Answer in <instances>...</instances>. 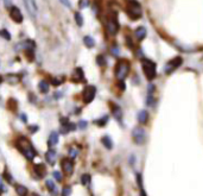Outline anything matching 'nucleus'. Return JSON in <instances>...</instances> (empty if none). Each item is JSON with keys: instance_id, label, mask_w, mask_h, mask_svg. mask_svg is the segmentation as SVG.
Here are the masks:
<instances>
[{"instance_id": "16", "label": "nucleus", "mask_w": 203, "mask_h": 196, "mask_svg": "<svg viewBox=\"0 0 203 196\" xmlns=\"http://www.w3.org/2000/svg\"><path fill=\"white\" fill-rule=\"evenodd\" d=\"M35 172L38 176V178H43L46 175V168L43 164H36L35 165Z\"/></svg>"}, {"instance_id": "22", "label": "nucleus", "mask_w": 203, "mask_h": 196, "mask_svg": "<svg viewBox=\"0 0 203 196\" xmlns=\"http://www.w3.org/2000/svg\"><path fill=\"white\" fill-rule=\"evenodd\" d=\"M16 191H17V194H18L19 196H26L28 192H29L28 188L24 187V185H18V187L16 188Z\"/></svg>"}, {"instance_id": "41", "label": "nucleus", "mask_w": 203, "mask_h": 196, "mask_svg": "<svg viewBox=\"0 0 203 196\" xmlns=\"http://www.w3.org/2000/svg\"><path fill=\"white\" fill-rule=\"evenodd\" d=\"M5 190L4 188V184H3V181H1V177H0V195H1V192Z\"/></svg>"}, {"instance_id": "6", "label": "nucleus", "mask_w": 203, "mask_h": 196, "mask_svg": "<svg viewBox=\"0 0 203 196\" xmlns=\"http://www.w3.org/2000/svg\"><path fill=\"white\" fill-rule=\"evenodd\" d=\"M132 138H133V142L138 145H143L146 140V133H145V130L143 127H136L132 132Z\"/></svg>"}, {"instance_id": "13", "label": "nucleus", "mask_w": 203, "mask_h": 196, "mask_svg": "<svg viewBox=\"0 0 203 196\" xmlns=\"http://www.w3.org/2000/svg\"><path fill=\"white\" fill-rule=\"evenodd\" d=\"M111 106H112V114H113V117H114L118 121H121V119H123V111H121V107L118 106V105H115V104H112Z\"/></svg>"}, {"instance_id": "20", "label": "nucleus", "mask_w": 203, "mask_h": 196, "mask_svg": "<svg viewBox=\"0 0 203 196\" xmlns=\"http://www.w3.org/2000/svg\"><path fill=\"white\" fill-rule=\"evenodd\" d=\"M101 142H102V144L105 145V147H106V149H108V150H111V149L113 147L112 139H111L108 136H105V137H102V139H101Z\"/></svg>"}, {"instance_id": "26", "label": "nucleus", "mask_w": 203, "mask_h": 196, "mask_svg": "<svg viewBox=\"0 0 203 196\" xmlns=\"http://www.w3.org/2000/svg\"><path fill=\"white\" fill-rule=\"evenodd\" d=\"M83 42H84V44H86L88 48H93V46L95 45V42H94V39H93L90 36H86V37L83 38Z\"/></svg>"}, {"instance_id": "21", "label": "nucleus", "mask_w": 203, "mask_h": 196, "mask_svg": "<svg viewBox=\"0 0 203 196\" xmlns=\"http://www.w3.org/2000/svg\"><path fill=\"white\" fill-rule=\"evenodd\" d=\"M38 88H39L41 93L45 94V93H48V91H49V83H48L46 81H41V82H39V84H38Z\"/></svg>"}, {"instance_id": "29", "label": "nucleus", "mask_w": 203, "mask_h": 196, "mask_svg": "<svg viewBox=\"0 0 203 196\" xmlns=\"http://www.w3.org/2000/svg\"><path fill=\"white\" fill-rule=\"evenodd\" d=\"M0 36H1L3 38H5L6 41H10V39H11V35H10V32H9L6 29L0 30Z\"/></svg>"}, {"instance_id": "45", "label": "nucleus", "mask_w": 203, "mask_h": 196, "mask_svg": "<svg viewBox=\"0 0 203 196\" xmlns=\"http://www.w3.org/2000/svg\"><path fill=\"white\" fill-rule=\"evenodd\" d=\"M31 196H41V195H38V194H31Z\"/></svg>"}, {"instance_id": "35", "label": "nucleus", "mask_w": 203, "mask_h": 196, "mask_svg": "<svg viewBox=\"0 0 203 196\" xmlns=\"http://www.w3.org/2000/svg\"><path fill=\"white\" fill-rule=\"evenodd\" d=\"M4 175L6 176L5 178H6V181H7L9 183H12V182H13V178H12V176H11V173H9V172H7V170L5 171V173H4Z\"/></svg>"}, {"instance_id": "38", "label": "nucleus", "mask_w": 203, "mask_h": 196, "mask_svg": "<svg viewBox=\"0 0 203 196\" xmlns=\"http://www.w3.org/2000/svg\"><path fill=\"white\" fill-rule=\"evenodd\" d=\"M78 127H80L81 130L86 128V127H87V121H86V120H81V121L78 123Z\"/></svg>"}, {"instance_id": "44", "label": "nucleus", "mask_w": 203, "mask_h": 196, "mask_svg": "<svg viewBox=\"0 0 203 196\" xmlns=\"http://www.w3.org/2000/svg\"><path fill=\"white\" fill-rule=\"evenodd\" d=\"M62 96V93H56L55 94V97H61Z\"/></svg>"}, {"instance_id": "36", "label": "nucleus", "mask_w": 203, "mask_h": 196, "mask_svg": "<svg viewBox=\"0 0 203 196\" xmlns=\"http://www.w3.org/2000/svg\"><path fill=\"white\" fill-rule=\"evenodd\" d=\"M89 5V0H81L80 1V7L83 9V7H87Z\"/></svg>"}, {"instance_id": "23", "label": "nucleus", "mask_w": 203, "mask_h": 196, "mask_svg": "<svg viewBox=\"0 0 203 196\" xmlns=\"http://www.w3.org/2000/svg\"><path fill=\"white\" fill-rule=\"evenodd\" d=\"M76 128V125L75 124H71V123H68L67 125H64L63 127H62V133H68L69 131H74Z\"/></svg>"}, {"instance_id": "30", "label": "nucleus", "mask_w": 203, "mask_h": 196, "mask_svg": "<svg viewBox=\"0 0 203 196\" xmlns=\"http://www.w3.org/2000/svg\"><path fill=\"white\" fill-rule=\"evenodd\" d=\"M71 192H72L71 187L65 185V187L63 188V190H62V196H70V195H71Z\"/></svg>"}, {"instance_id": "14", "label": "nucleus", "mask_w": 203, "mask_h": 196, "mask_svg": "<svg viewBox=\"0 0 203 196\" xmlns=\"http://www.w3.org/2000/svg\"><path fill=\"white\" fill-rule=\"evenodd\" d=\"M56 157H57V153H56V151L52 150V149L48 150L46 153H45V159H46V162H48L50 165H54V164H55Z\"/></svg>"}, {"instance_id": "17", "label": "nucleus", "mask_w": 203, "mask_h": 196, "mask_svg": "<svg viewBox=\"0 0 203 196\" xmlns=\"http://www.w3.org/2000/svg\"><path fill=\"white\" fill-rule=\"evenodd\" d=\"M83 70L81 69V68H76L75 70H74V75H72V80L75 81V82H80V81H82L83 80Z\"/></svg>"}, {"instance_id": "2", "label": "nucleus", "mask_w": 203, "mask_h": 196, "mask_svg": "<svg viewBox=\"0 0 203 196\" xmlns=\"http://www.w3.org/2000/svg\"><path fill=\"white\" fill-rule=\"evenodd\" d=\"M126 12L130 16V18L133 19V20H137L143 15L141 6H140V4L137 1V0H128L127 7H126Z\"/></svg>"}, {"instance_id": "19", "label": "nucleus", "mask_w": 203, "mask_h": 196, "mask_svg": "<svg viewBox=\"0 0 203 196\" xmlns=\"http://www.w3.org/2000/svg\"><path fill=\"white\" fill-rule=\"evenodd\" d=\"M57 143H58V134H57V132H51V134H50V137L48 139V145L49 146H54Z\"/></svg>"}, {"instance_id": "4", "label": "nucleus", "mask_w": 203, "mask_h": 196, "mask_svg": "<svg viewBox=\"0 0 203 196\" xmlns=\"http://www.w3.org/2000/svg\"><path fill=\"white\" fill-rule=\"evenodd\" d=\"M130 73V62L126 60H120L115 67V76L119 81H124Z\"/></svg>"}, {"instance_id": "32", "label": "nucleus", "mask_w": 203, "mask_h": 196, "mask_svg": "<svg viewBox=\"0 0 203 196\" xmlns=\"http://www.w3.org/2000/svg\"><path fill=\"white\" fill-rule=\"evenodd\" d=\"M96 62H97L99 65H105L106 64V60H105V57L102 55H100V56L96 57Z\"/></svg>"}, {"instance_id": "9", "label": "nucleus", "mask_w": 203, "mask_h": 196, "mask_svg": "<svg viewBox=\"0 0 203 196\" xmlns=\"http://www.w3.org/2000/svg\"><path fill=\"white\" fill-rule=\"evenodd\" d=\"M24 5H25L29 15L32 18H35L37 16V12H38V6H37L36 0H24Z\"/></svg>"}, {"instance_id": "1", "label": "nucleus", "mask_w": 203, "mask_h": 196, "mask_svg": "<svg viewBox=\"0 0 203 196\" xmlns=\"http://www.w3.org/2000/svg\"><path fill=\"white\" fill-rule=\"evenodd\" d=\"M18 147H19V150L22 151V153L25 156L26 159L32 160V159L36 157V151H35L33 146L30 144V142H29L26 138L22 137V138L18 139Z\"/></svg>"}, {"instance_id": "24", "label": "nucleus", "mask_w": 203, "mask_h": 196, "mask_svg": "<svg viewBox=\"0 0 203 196\" xmlns=\"http://www.w3.org/2000/svg\"><path fill=\"white\" fill-rule=\"evenodd\" d=\"M94 123L97 125V126H105L107 123H108V115H104L102 118H100V119H97V120H94Z\"/></svg>"}, {"instance_id": "37", "label": "nucleus", "mask_w": 203, "mask_h": 196, "mask_svg": "<svg viewBox=\"0 0 203 196\" xmlns=\"http://www.w3.org/2000/svg\"><path fill=\"white\" fill-rule=\"evenodd\" d=\"M51 83H52L54 86H59V84L62 83V81H61L59 78H51Z\"/></svg>"}, {"instance_id": "5", "label": "nucleus", "mask_w": 203, "mask_h": 196, "mask_svg": "<svg viewBox=\"0 0 203 196\" xmlns=\"http://www.w3.org/2000/svg\"><path fill=\"white\" fill-rule=\"evenodd\" d=\"M182 63H183V58H182V57H179V56L173 57L172 60H170V61L165 64V67H164V73L167 74V75L172 74L176 69H178V68L182 65Z\"/></svg>"}, {"instance_id": "33", "label": "nucleus", "mask_w": 203, "mask_h": 196, "mask_svg": "<svg viewBox=\"0 0 203 196\" xmlns=\"http://www.w3.org/2000/svg\"><path fill=\"white\" fill-rule=\"evenodd\" d=\"M52 176L55 177V179H56L57 182H61V181H62V173H61L59 171H54Z\"/></svg>"}, {"instance_id": "28", "label": "nucleus", "mask_w": 203, "mask_h": 196, "mask_svg": "<svg viewBox=\"0 0 203 196\" xmlns=\"http://www.w3.org/2000/svg\"><path fill=\"white\" fill-rule=\"evenodd\" d=\"M45 184H46V188H48V190H49V191L55 192V190H56V185H55V183H54L51 179H48Z\"/></svg>"}, {"instance_id": "42", "label": "nucleus", "mask_w": 203, "mask_h": 196, "mask_svg": "<svg viewBox=\"0 0 203 196\" xmlns=\"http://www.w3.org/2000/svg\"><path fill=\"white\" fill-rule=\"evenodd\" d=\"M4 4H5L6 7H10L11 4H12V0H4Z\"/></svg>"}, {"instance_id": "18", "label": "nucleus", "mask_w": 203, "mask_h": 196, "mask_svg": "<svg viewBox=\"0 0 203 196\" xmlns=\"http://www.w3.org/2000/svg\"><path fill=\"white\" fill-rule=\"evenodd\" d=\"M136 37L138 38V41H143L146 37V29L144 26H139L136 30Z\"/></svg>"}, {"instance_id": "31", "label": "nucleus", "mask_w": 203, "mask_h": 196, "mask_svg": "<svg viewBox=\"0 0 203 196\" xmlns=\"http://www.w3.org/2000/svg\"><path fill=\"white\" fill-rule=\"evenodd\" d=\"M77 155H78V150H77V149L72 147V149H70V150H69V157H70V159H71V160H72V159H75V158L77 157Z\"/></svg>"}, {"instance_id": "39", "label": "nucleus", "mask_w": 203, "mask_h": 196, "mask_svg": "<svg viewBox=\"0 0 203 196\" xmlns=\"http://www.w3.org/2000/svg\"><path fill=\"white\" fill-rule=\"evenodd\" d=\"M29 130H30L31 133H35V132L38 131V126L37 125H31V126H29Z\"/></svg>"}, {"instance_id": "8", "label": "nucleus", "mask_w": 203, "mask_h": 196, "mask_svg": "<svg viewBox=\"0 0 203 196\" xmlns=\"http://www.w3.org/2000/svg\"><path fill=\"white\" fill-rule=\"evenodd\" d=\"M95 94H96V88L94 86H87L83 89V100H84V102L90 104L94 100Z\"/></svg>"}, {"instance_id": "25", "label": "nucleus", "mask_w": 203, "mask_h": 196, "mask_svg": "<svg viewBox=\"0 0 203 196\" xmlns=\"http://www.w3.org/2000/svg\"><path fill=\"white\" fill-rule=\"evenodd\" d=\"M90 181H91V178H90V176H89L88 173L82 175V177H81V183H82L84 187H88V185L90 184Z\"/></svg>"}, {"instance_id": "27", "label": "nucleus", "mask_w": 203, "mask_h": 196, "mask_svg": "<svg viewBox=\"0 0 203 196\" xmlns=\"http://www.w3.org/2000/svg\"><path fill=\"white\" fill-rule=\"evenodd\" d=\"M75 22H76V24L78 26H82L83 25V17H82L81 13H78V12L75 13Z\"/></svg>"}, {"instance_id": "34", "label": "nucleus", "mask_w": 203, "mask_h": 196, "mask_svg": "<svg viewBox=\"0 0 203 196\" xmlns=\"http://www.w3.org/2000/svg\"><path fill=\"white\" fill-rule=\"evenodd\" d=\"M18 76L17 75H9V81H11V83H17L18 82Z\"/></svg>"}, {"instance_id": "46", "label": "nucleus", "mask_w": 203, "mask_h": 196, "mask_svg": "<svg viewBox=\"0 0 203 196\" xmlns=\"http://www.w3.org/2000/svg\"><path fill=\"white\" fill-rule=\"evenodd\" d=\"M1 81H3V77H1V76H0V83H1Z\"/></svg>"}, {"instance_id": "40", "label": "nucleus", "mask_w": 203, "mask_h": 196, "mask_svg": "<svg viewBox=\"0 0 203 196\" xmlns=\"http://www.w3.org/2000/svg\"><path fill=\"white\" fill-rule=\"evenodd\" d=\"M61 3H62L63 5H65V6H68V7H70V6H71V4H70L69 0H61Z\"/></svg>"}, {"instance_id": "11", "label": "nucleus", "mask_w": 203, "mask_h": 196, "mask_svg": "<svg viewBox=\"0 0 203 196\" xmlns=\"http://www.w3.org/2000/svg\"><path fill=\"white\" fill-rule=\"evenodd\" d=\"M10 16H11V18L16 22V23H22L23 22V15H22V12H20V10L18 9V7H16V6H12L11 9H10Z\"/></svg>"}, {"instance_id": "7", "label": "nucleus", "mask_w": 203, "mask_h": 196, "mask_svg": "<svg viewBox=\"0 0 203 196\" xmlns=\"http://www.w3.org/2000/svg\"><path fill=\"white\" fill-rule=\"evenodd\" d=\"M106 29L108 31L109 35H115L119 30V23L117 20V16L113 15V16H109L108 19H107V23H106Z\"/></svg>"}, {"instance_id": "3", "label": "nucleus", "mask_w": 203, "mask_h": 196, "mask_svg": "<svg viewBox=\"0 0 203 196\" xmlns=\"http://www.w3.org/2000/svg\"><path fill=\"white\" fill-rule=\"evenodd\" d=\"M141 67H143L144 74L147 77V80L152 81L157 76V68H156V63L153 61L147 60V58H144L141 61Z\"/></svg>"}, {"instance_id": "12", "label": "nucleus", "mask_w": 203, "mask_h": 196, "mask_svg": "<svg viewBox=\"0 0 203 196\" xmlns=\"http://www.w3.org/2000/svg\"><path fill=\"white\" fill-rule=\"evenodd\" d=\"M35 48H36L35 42H33V41H30V39L24 41V42L19 43V44L16 46V49H17V50H18V49H25L26 51H33V50H35Z\"/></svg>"}, {"instance_id": "15", "label": "nucleus", "mask_w": 203, "mask_h": 196, "mask_svg": "<svg viewBox=\"0 0 203 196\" xmlns=\"http://www.w3.org/2000/svg\"><path fill=\"white\" fill-rule=\"evenodd\" d=\"M137 119H138V121L140 123V124H147V121H149V112L147 111H144V110H141L138 114H137Z\"/></svg>"}, {"instance_id": "43", "label": "nucleus", "mask_w": 203, "mask_h": 196, "mask_svg": "<svg viewBox=\"0 0 203 196\" xmlns=\"http://www.w3.org/2000/svg\"><path fill=\"white\" fill-rule=\"evenodd\" d=\"M20 117H22V119H23L22 121H24V123H26V121H28V120H26V115H25V114H22Z\"/></svg>"}, {"instance_id": "10", "label": "nucleus", "mask_w": 203, "mask_h": 196, "mask_svg": "<svg viewBox=\"0 0 203 196\" xmlns=\"http://www.w3.org/2000/svg\"><path fill=\"white\" fill-rule=\"evenodd\" d=\"M61 165H62V169H63V171H64L65 175L70 176V175L72 173V171H74V163H72L71 159H69V158L62 159Z\"/></svg>"}]
</instances>
